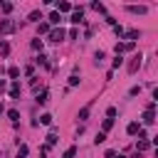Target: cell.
Returning a JSON list of instances; mask_svg holds the SVG:
<instances>
[{"label":"cell","instance_id":"cell-1","mask_svg":"<svg viewBox=\"0 0 158 158\" xmlns=\"http://www.w3.org/2000/svg\"><path fill=\"white\" fill-rule=\"evenodd\" d=\"M126 10H128L131 15H146V12H148V7H146V5H128Z\"/></svg>","mask_w":158,"mask_h":158},{"label":"cell","instance_id":"cell-2","mask_svg":"<svg viewBox=\"0 0 158 158\" xmlns=\"http://www.w3.org/2000/svg\"><path fill=\"white\" fill-rule=\"evenodd\" d=\"M64 40V30H49V42H62Z\"/></svg>","mask_w":158,"mask_h":158},{"label":"cell","instance_id":"cell-3","mask_svg":"<svg viewBox=\"0 0 158 158\" xmlns=\"http://www.w3.org/2000/svg\"><path fill=\"white\" fill-rule=\"evenodd\" d=\"M136 44L133 42H116V54H121V52H131Z\"/></svg>","mask_w":158,"mask_h":158},{"label":"cell","instance_id":"cell-4","mask_svg":"<svg viewBox=\"0 0 158 158\" xmlns=\"http://www.w3.org/2000/svg\"><path fill=\"white\" fill-rule=\"evenodd\" d=\"M12 30H15V25L10 20H0V35H10Z\"/></svg>","mask_w":158,"mask_h":158},{"label":"cell","instance_id":"cell-5","mask_svg":"<svg viewBox=\"0 0 158 158\" xmlns=\"http://www.w3.org/2000/svg\"><path fill=\"white\" fill-rule=\"evenodd\" d=\"M69 22H74V25H79V22H84V10L79 7V10H72V20Z\"/></svg>","mask_w":158,"mask_h":158},{"label":"cell","instance_id":"cell-6","mask_svg":"<svg viewBox=\"0 0 158 158\" xmlns=\"http://www.w3.org/2000/svg\"><path fill=\"white\" fill-rule=\"evenodd\" d=\"M126 131H128V136H136V133L141 131V123H138V121H131V123L126 126Z\"/></svg>","mask_w":158,"mask_h":158},{"label":"cell","instance_id":"cell-7","mask_svg":"<svg viewBox=\"0 0 158 158\" xmlns=\"http://www.w3.org/2000/svg\"><path fill=\"white\" fill-rule=\"evenodd\" d=\"M91 104H94V101H89V104H86V106H84V109L79 111V116H77L79 121H84V118H89V111H91Z\"/></svg>","mask_w":158,"mask_h":158},{"label":"cell","instance_id":"cell-8","mask_svg":"<svg viewBox=\"0 0 158 158\" xmlns=\"http://www.w3.org/2000/svg\"><path fill=\"white\" fill-rule=\"evenodd\" d=\"M138 67H141V54H136V57H133V62H131V64H128V72H131V74H133V72H136V69H138Z\"/></svg>","mask_w":158,"mask_h":158},{"label":"cell","instance_id":"cell-9","mask_svg":"<svg viewBox=\"0 0 158 158\" xmlns=\"http://www.w3.org/2000/svg\"><path fill=\"white\" fill-rule=\"evenodd\" d=\"M10 96H12V99L20 96V81H12V84H10Z\"/></svg>","mask_w":158,"mask_h":158},{"label":"cell","instance_id":"cell-10","mask_svg":"<svg viewBox=\"0 0 158 158\" xmlns=\"http://www.w3.org/2000/svg\"><path fill=\"white\" fill-rule=\"evenodd\" d=\"M47 101H49V91H47V89H42V91L37 94V104H47Z\"/></svg>","mask_w":158,"mask_h":158},{"label":"cell","instance_id":"cell-11","mask_svg":"<svg viewBox=\"0 0 158 158\" xmlns=\"http://www.w3.org/2000/svg\"><path fill=\"white\" fill-rule=\"evenodd\" d=\"M136 148H138V153H141V151H148V148H151V141H148V138H141V141L136 143Z\"/></svg>","mask_w":158,"mask_h":158},{"label":"cell","instance_id":"cell-12","mask_svg":"<svg viewBox=\"0 0 158 158\" xmlns=\"http://www.w3.org/2000/svg\"><path fill=\"white\" fill-rule=\"evenodd\" d=\"M59 22H62V15H59V12L54 10V12L49 15V25H59Z\"/></svg>","mask_w":158,"mask_h":158},{"label":"cell","instance_id":"cell-13","mask_svg":"<svg viewBox=\"0 0 158 158\" xmlns=\"http://www.w3.org/2000/svg\"><path fill=\"white\" fill-rule=\"evenodd\" d=\"M37 32L40 35H49V22H40L37 25Z\"/></svg>","mask_w":158,"mask_h":158},{"label":"cell","instance_id":"cell-14","mask_svg":"<svg viewBox=\"0 0 158 158\" xmlns=\"http://www.w3.org/2000/svg\"><path fill=\"white\" fill-rule=\"evenodd\" d=\"M126 37H128V42H133V40H138V37H141V30H128V32H126Z\"/></svg>","mask_w":158,"mask_h":158},{"label":"cell","instance_id":"cell-15","mask_svg":"<svg viewBox=\"0 0 158 158\" xmlns=\"http://www.w3.org/2000/svg\"><path fill=\"white\" fill-rule=\"evenodd\" d=\"M153 121H156V116H153V111H146V114H143V123H146V126H151Z\"/></svg>","mask_w":158,"mask_h":158},{"label":"cell","instance_id":"cell-16","mask_svg":"<svg viewBox=\"0 0 158 158\" xmlns=\"http://www.w3.org/2000/svg\"><path fill=\"white\" fill-rule=\"evenodd\" d=\"M30 22H40L42 20V15H40V10H35V12H30V17H27Z\"/></svg>","mask_w":158,"mask_h":158},{"label":"cell","instance_id":"cell-17","mask_svg":"<svg viewBox=\"0 0 158 158\" xmlns=\"http://www.w3.org/2000/svg\"><path fill=\"white\" fill-rule=\"evenodd\" d=\"M104 57H106V54H104V52H101V49H99V52H96V54H94V64H96V67H99V64H101V62H104Z\"/></svg>","mask_w":158,"mask_h":158},{"label":"cell","instance_id":"cell-18","mask_svg":"<svg viewBox=\"0 0 158 158\" xmlns=\"http://www.w3.org/2000/svg\"><path fill=\"white\" fill-rule=\"evenodd\" d=\"M121 64H123V59H121V54H116V59L111 62V72H114V69H118Z\"/></svg>","mask_w":158,"mask_h":158},{"label":"cell","instance_id":"cell-19","mask_svg":"<svg viewBox=\"0 0 158 158\" xmlns=\"http://www.w3.org/2000/svg\"><path fill=\"white\" fill-rule=\"evenodd\" d=\"M111 126H114V118H104V123H101V131L106 133V131H109Z\"/></svg>","mask_w":158,"mask_h":158},{"label":"cell","instance_id":"cell-20","mask_svg":"<svg viewBox=\"0 0 158 158\" xmlns=\"http://www.w3.org/2000/svg\"><path fill=\"white\" fill-rule=\"evenodd\" d=\"M69 10H72V5H69L67 0H62V2H59V12H69Z\"/></svg>","mask_w":158,"mask_h":158},{"label":"cell","instance_id":"cell-21","mask_svg":"<svg viewBox=\"0 0 158 158\" xmlns=\"http://www.w3.org/2000/svg\"><path fill=\"white\" fill-rule=\"evenodd\" d=\"M40 123L49 126V123H52V116H49V114H42V116H40Z\"/></svg>","mask_w":158,"mask_h":158},{"label":"cell","instance_id":"cell-22","mask_svg":"<svg viewBox=\"0 0 158 158\" xmlns=\"http://www.w3.org/2000/svg\"><path fill=\"white\" fill-rule=\"evenodd\" d=\"M104 141H106V133H104V131H99V133H96V138H94V143L99 146V143H104Z\"/></svg>","mask_w":158,"mask_h":158},{"label":"cell","instance_id":"cell-23","mask_svg":"<svg viewBox=\"0 0 158 158\" xmlns=\"http://www.w3.org/2000/svg\"><path fill=\"white\" fill-rule=\"evenodd\" d=\"M27 151H30V148H27V146L22 143V146L17 148V158H25V156H27Z\"/></svg>","mask_w":158,"mask_h":158},{"label":"cell","instance_id":"cell-24","mask_svg":"<svg viewBox=\"0 0 158 158\" xmlns=\"http://www.w3.org/2000/svg\"><path fill=\"white\" fill-rule=\"evenodd\" d=\"M37 64H42V67H49V59H47L44 54H40V57H37Z\"/></svg>","mask_w":158,"mask_h":158},{"label":"cell","instance_id":"cell-25","mask_svg":"<svg viewBox=\"0 0 158 158\" xmlns=\"http://www.w3.org/2000/svg\"><path fill=\"white\" fill-rule=\"evenodd\" d=\"M7 74H10L12 79H17V77H20V69H17V67H10V69H7Z\"/></svg>","mask_w":158,"mask_h":158},{"label":"cell","instance_id":"cell-26","mask_svg":"<svg viewBox=\"0 0 158 158\" xmlns=\"http://www.w3.org/2000/svg\"><path fill=\"white\" fill-rule=\"evenodd\" d=\"M7 116H10V118H12V123H17V118H20V114H17V111H15V109H10V111H7Z\"/></svg>","mask_w":158,"mask_h":158},{"label":"cell","instance_id":"cell-27","mask_svg":"<svg viewBox=\"0 0 158 158\" xmlns=\"http://www.w3.org/2000/svg\"><path fill=\"white\" fill-rule=\"evenodd\" d=\"M54 143H57V133H54V131H52V133H49V136H47V146H54Z\"/></svg>","mask_w":158,"mask_h":158},{"label":"cell","instance_id":"cell-28","mask_svg":"<svg viewBox=\"0 0 158 158\" xmlns=\"http://www.w3.org/2000/svg\"><path fill=\"white\" fill-rule=\"evenodd\" d=\"M77 156V146H72V148H67V153H64V158H74Z\"/></svg>","mask_w":158,"mask_h":158},{"label":"cell","instance_id":"cell-29","mask_svg":"<svg viewBox=\"0 0 158 158\" xmlns=\"http://www.w3.org/2000/svg\"><path fill=\"white\" fill-rule=\"evenodd\" d=\"M0 5H2V12H10V10H12V2H7V0H2Z\"/></svg>","mask_w":158,"mask_h":158},{"label":"cell","instance_id":"cell-30","mask_svg":"<svg viewBox=\"0 0 158 158\" xmlns=\"http://www.w3.org/2000/svg\"><path fill=\"white\" fill-rule=\"evenodd\" d=\"M91 7H94V10H96V12H104V5H101V2H99V0H94V2H91Z\"/></svg>","mask_w":158,"mask_h":158},{"label":"cell","instance_id":"cell-31","mask_svg":"<svg viewBox=\"0 0 158 158\" xmlns=\"http://www.w3.org/2000/svg\"><path fill=\"white\" fill-rule=\"evenodd\" d=\"M32 49H42V40H40V37L32 40Z\"/></svg>","mask_w":158,"mask_h":158},{"label":"cell","instance_id":"cell-32","mask_svg":"<svg viewBox=\"0 0 158 158\" xmlns=\"http://www.w3.org/2000/svg\"><path fill=\"white\" fill-rule=\"evenodd\" d=\"M77 84H79V77L72 74V77H69V86H77Z\"/></svg>","mask_w":158,"mask_h":158},{"label":"cell","instance_id":"cell-33","mask_svg":"<svg viewBox=\"0 0 158 158\" xmlns=\"http://www.w3.org/2000/svg\"><path fill=\"white\" fill-rule=\"evenodd\" d=\"M106 116L114 118V116H116V106H109V109H106Z\"/></svg>","mask_w":158,"mask_h":158},{"label":"cell","instance_id":"cell-34","mask_svg":"<svg viewBox=\"0 0 158 158\" xmlns=\"http://www.w3.org/2000/svg\"><path fill=\"white\" fill-rule=\"evenodd\" d=\"M0 52H2V54H7V52H10V47H7V42H0Z\"/></svg>","mask_w":158,"mask_h":158},{"label":"cell","instance_id":"cell-35","mask_svg":"<svg viewBox=\"0 0 158 158\" xmlns=\"http://www.w3.org/2000/svg\"><path fill=\"white\" fill-rule=\"evenodd\" d=\"M114 32H116V35L121 37V35H123V27H121V25H114Z\"/></svg>","mask_w":158,"mask_h":158},{"label":"cell","instance_id":"cell-36","mask_svg":"<svg viewBox=\"0 0 158 158\" xmlns=\"http://www.w3.org/2000/svg\"><path fill=\"white\" fill-rule=\"evenodd\" d=\"M131 96H136V94H141V86H131V91H128Z\"/></svg>","mask_w":158,"mask_h":158},{"label":"cell","instance_id":"cell-37","mask_svg":"<svg viewBox=\"0 0 158 158\" xmlns=\"http://www.w3.org/2000/svg\"><path fill=\"white\" fill-rule=\"evenodd\" d=\"M5 86H7V84H5L2 79H0V91H5Z\"/></svg>","mask_w":158,"mask_h":158},{"label":"cell","instance_id":"cell-38","mask_svg":"<svg viewBox=\"0 0 158 158\" xmlns=\"http://www.w3.org/2000/svg\"><path fill=\"white\" fill-rule=\"evenodd\" d=\"M44 2H47V5H52V2H54V0H44Z\"/></svg>","mask_w":158,"mask_h":158},{"label":"cell","instance_id":"cell-39","mask_svg":"<svg viewBox=\"0 0 158 158\" xmlns=\"http://www.w3.org/2000/svg\"><path fill=\"white\" fill-rule=\"evenodd\" d=\"M114 158H116V156H114ZM118 158H126V156H118Z\"/></svg>","mask_w":158,"mask_h":158}]
</instances>
